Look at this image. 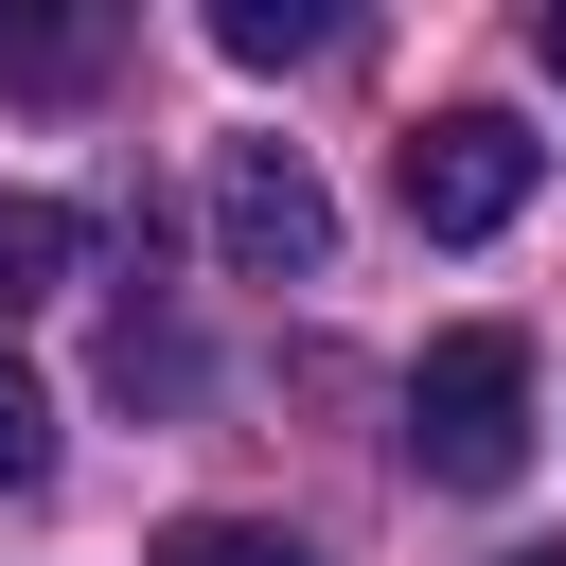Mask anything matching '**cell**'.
<instances>
[{
    "label": "cell",
    "mask_w": 566,
    "mask_h": 566,
    "mask_svg": "<svg viewBox=\"0 0 566 566\" xmlns=\"http://www.w3.org/2000/svg\"><path fill=\"white\" fill-rule=\"evenodd\" d=\"M531 177H548V142H531L513 106H442V124L407 142V230H424V248H495V230L531 212Z\"/></svg>",
    "instance_id": "2"
},
{
    "label": "cell",
    "mask_w": 566,
    "mask_h": 566,
    "mask_svg": "<svg viewBox=\"0 0 566 566\" xmlns=\"http://www.w3.org/2000/svg\"><path fill=\"white\" fill-rule=\"evenodd\" d=\"M513 566H566V548H513Z\"/></svg>",
    "instance_id": "11"
},
{
    "label": "cell",
    "mask_w": 566,
    "mask_h": 566,
    "mask_svg": "<svg viewBox=\"0 0 566 566\" xmlns=\"http://www.w3.org/2000/svg\"><path fill=\"white\" fill-rule=\"evenodd\" d=\"M106 389H124V407H159V389H195V354H177L159 318H124V336H106Z\"/></svg>",
    "instance_id": "9"
},
{
    "label": "cell",
    "mask_w": 566,
    "mask_h": 566,
    "mask_svg": "<svg viewBox=\"0 0 566 566\" xmlns=\"http://www.w3.org/2000/svg\"><path fill=\"white\" fill-rule=\"evenodd\" d=\"M35 478H53V389L0 371V495H35Z\"/></svg>",
    "instance_id": "8"
},
{
    "label": "cell",
    "mask_w": 566,
    "mask_h": 566,
    "mask_svg": "<svg viewBox=\"0 0 566 566\" xmlns=\"http://www.w3.org/2000/svg\"><path fill=\"white\" fill-rule=\"evenodd\" d=\"M106 88V0H0V106Z\"/></svg>",
    "instance_id": "4"
},
{
    "label": "cell",
    "mask_w": 566,
    "mask_h": 566,
    "mask_svg": "<svg viewBox=\"0 0 566 566\" xmlns=\"http://www.w3.org/2000/svg\"><path fill=\"white\" fill-rule=\"evenodd\" d=\"M407 460H424L442 495H513V478H531V336H513V318L424 336V371H407Z\"/></svg>",
    "instance_id": "1"
},
{
    "label": "cell",
    "mask_w": 566,
    "mask_h": 566,
    "mask_svg": "<svg viewBox=\"0 0 566 566\" xmlns=\"http://www.w3.org/2000/svg\"><path fill=\"white\" fill-rule=\"evenodd\" d=\"M71 265H88V230H71L53 195H0V318H35V301H71Z\"/></svg>",
    "instance_id": "5"
},
{
    "label": "cell",
    "mask_w": 566,
    "mask_h": 566,
    "mask_svg": "<svg viewBox=\"0 0 566 566\" xmlns=\"http://www.w3.org/2000/svg\"><path fill=\"white\" fill-rule=\"evenodd\" d=\"M142 566H318V548H301V531H265V513H177Z\"/></svg>",
    "instance_id": "7"
},
{
    "label": "cell",
    "mask_w": 566,
    "mask_h": 566,
    "mask_svg": "<svg viewBox=\"0 0 566 566\" xmlns=\"http://www.w3.org/2000/svg\"><path fill=\"white\" fill-rule=\"evenodd\" d=\"M212 248H230V283H318V265H336L318 159H301V142H212Z\"/></svg>",
    "instance_id": "3"
},
{
    "label": "cell",
    "mask_w": 566,
    "mask_h": 566,
    "mask_svg": "<svg viewBox=\"0 0 566 566\" xmlns=\"http://www.w3.org/2000/svg\"><path fill=\"white\" fill-rule=\"evenodd\" d=\"M212 53L230 71H301V53H336V18L318 0H212Z\"/></svg>",
    "instance_id": "6"
},
{
    "label": "cell",
    "mask_w": 566,
    "mask_h": 566,
    "mask_svg": "<svg viewBox=\"0 0 566 566\" xmlns=\"http://www.w3.org/2000/svg\"><path fill=\"white\" fill-rule=\"evenodd\" d=\"M531 53H548V71H566V0H548V18H531Z\"/></svg>",
    "instance_id": "10"
}]
</instances>
